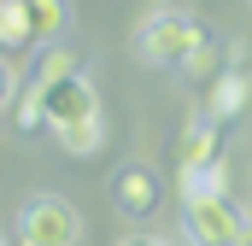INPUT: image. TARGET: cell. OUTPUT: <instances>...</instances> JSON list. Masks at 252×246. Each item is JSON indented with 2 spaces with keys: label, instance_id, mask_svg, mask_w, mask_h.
<instances>
[{
  "label": "cell",
  "instance_id": "obj_1",
  "mask_svg": "<svg viewBox=\"0 0 252 246\" xmlns=\"http://www.w3.org/2000/svg\"><path fill=\"white\" fill-rule=\"evenodd\" d=\"M199 41V24L188 12H153L141 30H135V53L147 64H164V70H182V59L193 53Z\"/></svg>",
  "mask_w": 252,
  "mask_h": 246
},
{
  "label": "cell",
  "instance_id": "obj_2",
  "mask_svg": "<svg viewBox=\"0 0 252 246\" xmlns=\"http://www.w3.org/2000/svg\"><path fill=\"white\" fill-rule=\"evenodd\" d=\"M76 235H82V217L59 193H35L18 217V246H76Z\"/></svg>",
  "mask_w": 252,
  "mask_h": 246
},
{
  "label": "cell",
  "instance_id": "obj_3",
  "mask_svg": "<svg viewBox=\"0 0 252 246\" xmlns=\"http://www.w3.org/2000/svg\"><path fill=\"white\" fill-rule=\"evenodd\" d=\"M182 223H188L193 246H247V217H241V205L229 193L223 199H188Z\"/></svg>",
  "mask_w": 252,
  "mask_h": 246
},
{
  "label": "cell",
  "instance_id": "obj_4",
  "mask_svg": "<svg viewBox=\"0 0 252 246\" xmlns=\"http://www.w3.org/2000/svg\"><path fill=\"white\" fill-rule=\"evenodd\" d=\"M41 118H47V129H70V123L100 118V94H94V82H88V76H70V82L41 88Z\"/></svg>",
  "mask_w": 252,
  "mask_h": 246
},
{
  "label": "cell",
  "instance_id": "obj_5",
  "mask_svg": "<svg viewBox=\"0 0 252 246\" xmlns=\"http://www.w3.org/2000/svg\"><path fill=\"white\" fill-rule=\"evenodd\" d=\"M252 106V64H223L211 82H205V118L229 123Z\"/></svg>",
  "mask_w": 252,
  "mask_h": 246
},
{
  "label": "cell",
  "instance_id": "obj_6",
  "mask_svg": "<svg viewBox=\"0 0 252 246\" xmlns=\"http://www.w3.org/2000/svg\"><path fill=\"white\" fill-rule=\"evenodd\" d=\"M112 199L124 205L129 217H147V211H158V176L141 170V164H129V170H118V182H112Z\"/></svg>",
  "mask_w": 252,
  "mask_h": 246
},
{
  "label": "cell",
  "instance_id": "obj_7",
  "mask_svg": "<svg viewBox=\"0 0 252 246\" xmlns=\"http://www.w3.org/2000/svg\"><path fill=\"white\" fill-rule=\"evenodd\" d=\"M176 187H182V205L188 199H223L229 193V164L211 158V164H182L176 170Z\"/></svg>",
  "mask_w": 252,
  "mask_h": 246
},
{
  "label": "cell",
  "instance_id": "obj_8",
  "mask_svg": "<svg viewBox=\"0 0 252 246\" xmlns=\"http://www.w3.org/2000/svg\"><path fill=\"white\" fill-rule=\"evenodd\" d=\"M35 47V24H30V0H0V59Z\"/></svg>",
  "mask_w": 252,
  "mask_h": 246
},
{
  "label": "cell",
  "instance_id": "obj_9",
  "mask_svg": "<svg viewBox=\"0 0 252 246\" xmlns=\"http://www.w3.org/2000/svg\"><path fill=\"white\" fill-rule=\"evenodd\" d=\"M211 158H223L217 123H211V118H193L188 129H182V141H176V164H211Z\"/></svg>",
  "mask_w": 252,
  "mask_h": 246
},
{
  "label": "cell",
  "instance_id": "obj_10",
  "mask_svg": "<svg viewBox=\"0 0 252 246\" xmlns=\"http://www.w3.org/2000/svg\"><path fill=\"white\" fill-rule=\"evenodd\" d=\"M70 76H82V59H76L70 47H47V53L35 59V82H30V88L41 94V88H53V82H70Z\"/></svg>",
  "mask_w": 252,
  "mask_h": 246
},
{
  "label": "cell",
  "instance_id": "obj_11",
  "mask_svg": "<svg viewBox=\"0 0 252 246\" xmlns=\"http://www.w3.org/2000/svg\"><path fill=\"white\" fill-rule=\"evenodd\" d=\"M59 135V147L70 158H94L100 147H106V118H88V123H70V129H53Z\"/></svg>",
  "mask_w": 252,
  "mask_h": 246
},
{
  "label": "cell",
  "instance_id": "obj_12",
  "mask_svg": "<svg viewBox=\"0 0 252 246\" xmlns=\"http://www.w3.org/2000/svg\"><path fill=\"white\" fill-rule=\"evenodd\" d=\"M30 24H35V41H53L70 30V6L64 0H30Z\"/></svg>",
  "mask_w": 252,
  "mask_h": 246
},
{
  "label": "cell",
  "instance_id": "obj_13",
  "mask_svg": "<svg viewBox=\"0 0 252 246\" xmlns=\"http://www.w3.org/2000/svg\"><path fill=\"white\" fill-rule=\"evenodd\" d=\"M217 70H223V47H217V41H211V35L199 30V41H193V53L182 59V76H193V82H211Z\"/></svg>",
  "mask_w": 252,
  "mask_h": 246
},
{
  "label": "cell",
  "instance_id": "obj_14",
  "mask_svg": "<svg viewBox=\"0 0 252 246\" xmlns=\"http://www.w3.org/2000/svg\"><path fill=\"white\" fill-rule=\"evenodd\" d=\"M41 94H35V88H24V94H18V129H41Z\"/></svg>",
  "mask_w": 252,
  "mask_h": 246
},
{
  "label": "cell",
  "instance_id": "obj_15",
  "mask_svg": "<svg viewBox=\"0 0 252 246\" xmlns=\"http://www.w3.org/2000/svg\"><path fill=\"white\" fill-rule=\"evenodd\" d=\"M12 88H18V70H12V59H0V112L12 106Z\"/></svg>",
  "mask_w": 252,
  "mask_h": 246
},
{
  "label": "cell",
  "instance_id": "obj_16",
  "mask_svg": "<svg viewBox=\"0 0 252 246\" xmlns=\"http://www.w3.org/2000/svg\"><path fill=\"white\" fill-rule=\"evenodd\" d=\"M118 246H170V241H158V235H124Z\"/></svg>",
  "mask_w": 252,
  "mask_h": 246
}]
</instances>
